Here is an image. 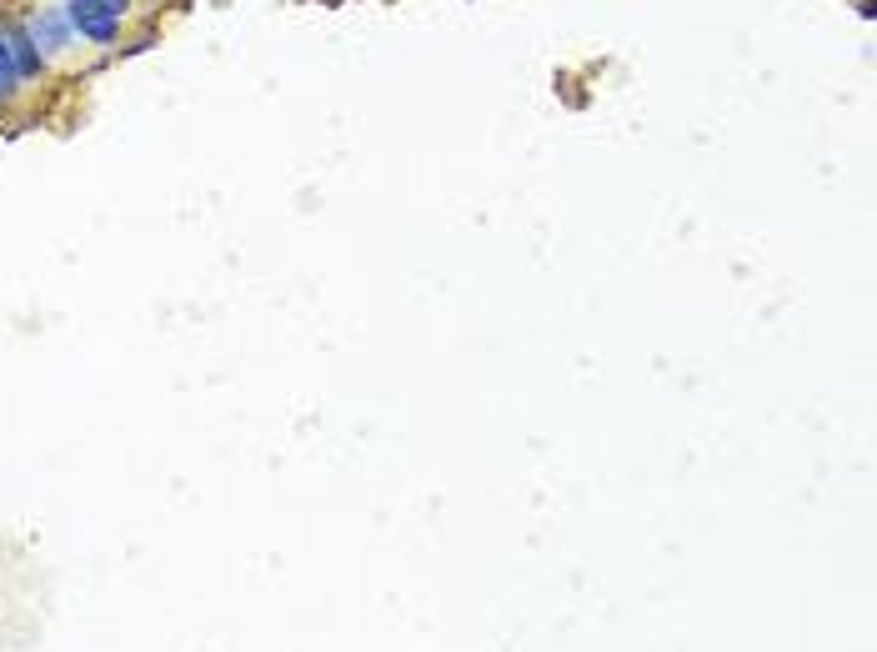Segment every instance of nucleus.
<instances>
[{"label": "nucleus", "instance_id": "39448f33", "mask_svg": "<svg viewBox=\"0 0 877 652\" xmlns=\"http://www.w3.org/2000/svg\"><path fill=\"white\" fill-rule=\"evenodd\" d=\"M96 6H106L111 16H126V0H96Z\"/></svg>", "mask_w": 877, "mask_h": 652}, {"label": "nucleus", "instance_id": "f257e3e1", "mask_svg": "<svg viewBox=\"0 0 877 652\" xmlns=\"http://www.w3.org/2000/svg\"><path fill=\"white\" fill-rule=\"evenodd\" d=\"M66 21L81 31V36H91V41H116V31H121V16H111L106 6H96V0H71L66 6Z\"/></svg>", "mask_w": 877, "mask_h": 652}, {"label": "nucleus", "instance_id": "20e7f679", "mask_svg": "<svg viewBox=\"0 0 877 652\" xmlns=\"http://www.w3.org/2000/svg\"><path fill=\"white\" fill-rule=\"evenodd\" d=\"M66 26H71V21H66L61 11H46V16L31 26V36H36V46H61V41H66Z\"/></svg>", "mask_w": 877, "mask_h": 652}, {"label": "nucleus", "instance_id": "7ed1b4c3", "mask_svg": "<svg viewBox=\"0 0 877 652\" xmlns=\"http://www.w3.org/2000/svg\"><path fill=\"white\" fill-rule=\"evenodd\" d=\"M21 91V66L11 56V41H6V26H0V101H11Z\"/></svg>", "mask_w": 877, "mask_h": 652}, {"label": "nucleus", "instance_id": "f03ea898", "mask_svg": "<svg viewBox=\"0 0 877 652\" xmlns=\"http://www.w3.org/2000/svg\"><path fill=\"white\" fill-rule=\"evenodd\" d=\"M6 41H11V56H16V66H21V76H41V46H36V36L26 31V26H6Z\"/></svg>", "mask_w": 877, "mask_h": 652}]
</instances>
